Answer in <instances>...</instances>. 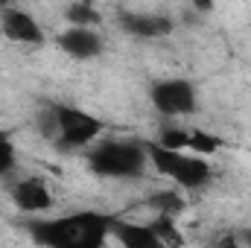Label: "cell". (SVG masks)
<instances>
[{
  "mask_svg": "<svg viewBox=\"0 0 251 248\" xmlns=\"http://www.w3.org/2000/svg\"><path fill=\"white\" fill-rule=\"evenodd\" d=\"M120 216L100 210L64 213L56 219H38L29 225V237L47 248H102L111 240L114 222Z\"/></svg>",
  "mask_w": 251,
  "mask_h": 248,
  "instance_id": "cell-1",
  "label": "cell"
},
{
  "mask_svg": "<svg viewBox=\"0 0 251 248\" xmlns=\"http://www.w3.org/2000/svg\"><path fill=\"white\" fill-rule=\"evenodd\" d=\"M143 146H146L149 167L155 173L173 178L181 190H201V187L210 184L213 170H210L204 155H196V152H187V149H167L158 140H146Z\"/></svg>",
  "mask_w": 251,
  "mask_h": 248,
  "instance_id": "cell-2",
  "label": "cell"
},
{
  "mask_svg": "<svg viewBox=\"0 0 251 248\" xmlns=\"http://www.w3.org/2000/svg\"><path fill=\"white\" fill-rule=\"evenodd\" d=\"M149 167L140 140H102L88 152V170L100 178H140Z\"/></svg>",
  "mask_w": 251,
  "mask_h": 248,
  "instance_id": "cell-3",
  "label": "cell"
},
{
  "mask_svg": "<svg viewBox=\"0 0 251 248\" xmlns=\"http://www.w3.org/2000/svg\"><path fill=\"white\" fill-rule=\"evenodd\" d=\"M53 108V117H56V137L53 143L64 149V152H76V149H85L91 146L100 134L105 123L100 117H94L91 111L85 108H76V105H50Z\"/></svg>",
  "mask_w": 251,
  "mask_h": 248,
  "instance_id": "cell-4",
  "label": "cell"
},
{
  "mask_svg": "<svg viewBox=\"0 0 251 248\" xmlns=\"http://www.w3.org/2000/svg\"><path fill=\"white\" fill-rule=\"evenodd\" d=\"M149 102L158 114L164 117H187L199 111V94L190 79H158L149 85Z\"/></svg>",
  "mask_w": 251,
  "mask_h": 248,
  "instance_id": "cell-5",
  "label": "cell"
},
{
  "mask_svg": "<svg viewBox=\"0 0 251 248\" xmlns=\"http://www.w3.org/2000/svg\"><path fill=\"white\" fill-rule=\"evenodd\" d=\"M0 32H3L9 41L26 44V47H41V44L47 41L44 26H41L29 12L18 9V6H12V3L0 9Z\"/></svg>",
  "mask_w": 251,
  "mask_h": 248,
  "instance_id": "cell-6",
  "label": "cell"
},
{
  "mask_svg": "<svg viewBox=\"0 0 251 248\" xmlns=\"http://www.w3.org/2000/svg\"><path fill=\"white\" fill-rule=\"evenodd\" d=\"M56 41H59L64 56H70L76 62L97 59V56H102V47H105L102 38H100V32L94 26H76V24H70Z\"/></svg>",
  "mask_w": 251,
  "mask_h": 248,
  "instance_id": "cell-7",
  "label": "cell"
},
{
  "mask_svg": "<svg viewBox=\"0 0 251 248\" xmlns=\"http://www.w3.org/2000/svg\"><path fill=\"white\" fill-rule=\"evenodd\" d=\"M12 204L21 213L38 216L53 207V193L41 178H21L18 184H12Z\"/></svg>",
  "mask_w": 251,
  "mask_h": 248,
  "instance_id": "cell-8",
  "label": "cell"
},
{
  "mask_svg": "<svg viewBox=\"0 0 251 248\" xmlns=\"http://www.w3.org/2000/svg\"><path fill=\"white\" fill-rule=\"evenodd\" d=\"M120 29H126L131 38H140V41L164 38L173 32V18L155 15V12H126L120 15Z\"/></svg>",
  "mask_w": 251,
  "mask_h": 248,
  "instance_id": "cell-9",
  "label": "cell"
},
{
  "mask_svg": "<svg viewBox=\"0 0 251 248\" xmlns=\"http://www.w3.org/2000/svg\"><path fill=\"white\" fill-rule=\"evenodd\" d=\"M111 240H117L126 248H161V240H158L152 225H128L123 219L114 222Z\"/></svg>",
  "mask_w": 251,
  "mask_h": 248,
  "instance_id": "cell-10",
  "label": "cell"
},
{
  "mask_svg": "<svg viewBox=\"0 0 251 248\" xmlns=\"http://www.w3.org/2000/svg\"><path fill=\"white\" fill-rule=\"evenodd\" d=\"M225 143H222V137H216V134H210V131H204V128H190V140H187V152H196V155H213V152H219Z\"/></svg>",
  "mask_w": 251,
  "mask_h": 248,
  "instance_id": "cell-11",
  "label": "cell"
},
{
  "mask_svg": "<svg viewBox=\"0 0 251 248\" xmlns=\"http://www.w3.org/2000/svg\"><path fill=\"white\" fill-rule=\"evenodd\" d=\"M146 204H149L155 213H170V216H178V213L184 210V198H181V193H176V190L155 193L152 198H146Z\"/></svg>",
  "mask_w": 251,
  "mask_h": 248,
  "instance_id": "cell-12",
  "label": "cell"
},
{
  "mask_svg": "<svg viewBox=\"0 0 251 248\" xmlns=\"http://www.w3.org/2000/svg\"><path fill=\"white\" fill-rule=\"evenodd\" d=\"M152 228H155L161 246H181L184 243V237L176 228V216H170V213H158V219L152 222Z\"/></svg>",
  "mask_w": 251,
  "mask_h": 248,
  "instance_id": "cell-13",
  "label": "cell"
},
{
  "mask_svg": "<svg viewBox=\"0 0 251 248\" xmlns=\"http://www.w3.org/2000/svg\"><path fill=\"white\" fill-rule=\"evenodd\" d=\"M67 21L76 24V26H94V24L100 21V15H97L94 3H88V0H76L73 6H67Z\"/></svg>",
  "mask_w": 251,
  "mask_h": 248,
  "instance_id": "cell-14",
  "label": "cell"
},
{
  "mask_svg": "<svg viewBox=\"0 0 251 248\" xmlns=\"http://www.w3.org/2000/svg\"><path fill=\"white\" fill-rule=\"evenodd\" d=\"M190 140V128L181 125H161V134H158V143L167 146V149H187Z\"/></svg>",
  "mask_w": 251,
  "mask_h": 248,
  "instance_id": "cell-15",
  "label": "cell"
},
{
  "mask_svg": "<svg viewBox=\"0 0 251 248\" xmlns=\"http://www.w3.org/2000/svg\"><path fill=\"white\" fill-rule=\"evenodd\" d=\"M15 161H18V152H15L12 137L0 131V178H3L6 173H12V170H15Z\"/></svg>",
  "mask_w": 251,
  "mask_h": 248,
  "instance_id": "cell-16",
  "label": "cell"
},
{
  "mask_svg": "<svg viewBox=\"0 0 251 248\" xmlns=\"http://www.w3.org/2000/svg\"><path fill=\"white\" fill-rule=\"evenodd\" d=\"M193 6L201 9V12H210V9H213V0H193Z\"/></svg>",
  "mask_w": 251,
  "mask_h": 248,
  "instance_id": "cell-17",
  "label": "cell"
},
{
  "mask_svg": "<svg viewBox=\"0 0 251 248\" xmlns=\"http://www.w3.org/2000/svg\"><path fill=\"white\" fill-rule=\"evenodd\" d=\"M243 240H246V243H251V231H246V234H243Z\"/></svg>",
  "mask_w": 251,
  "mask_h": 248,
  "instance_id": "cell-18",
  "label": "cell"
}]
</instances>
